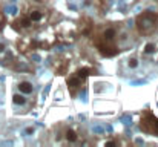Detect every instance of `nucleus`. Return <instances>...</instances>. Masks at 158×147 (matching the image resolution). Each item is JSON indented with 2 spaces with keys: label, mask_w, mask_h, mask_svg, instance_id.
<instances>
[{
  "label": "nucleus",
  "mask_w": 158,
  "mask_h": 147,
  "mask_svg": "<svg viewBox=\"0 0 158 147\" xmlns=\"http://www.w3.org/2000/svg\"><path fill=\"white\" fill-rule=\"evenodd\" d=\"M127 66H129L131 69H135V67H138V60H137L135 57L129 58V60H127Z\"/></svg>",
  "instance_id": "10"
},
{
  "label": "nucleus",
  "mask_w": 158,
  "mask_h": 147,
  "mask_svg": "<svg viewBox=\"0 0 158 147\" xmlns=\"http://www.w3.org/2000/svg\"><path fill=\"white\" fill-rule=\"evenodd\" d=\"M135 26L138 29L140 34L143 35H151L158 29V14L152 11H144L141 12L137 20H135Z\"/></svg>",
  "instance_id": "2"
},
{
  "label": "nucleus",
  "mask_w": 158,
  "mask_h": 147,
  "mask_svg": "<svg viewBox=\"0 0 158 147\" xmlns=\"http://www.w3.org/2000/svg\"><path fill=\"white\" fill-rule=\"evenodd\" d=\"M64 138H66V141H69V143H77V141H78V135H77V132H75L74 129H66Z\"/></svg>",
  "instance_id": "7"
},
{
  "label": "nucleus",
  "mask_w": 158,
  "mask_h": 147,
  "mask_svg": "<svg viewBox=\"0 0 158 147\" xmlns=\"http://www.w3.org/2000/svg\"><path fill=\"white\" fill-rule=\"evenodd\" d=\"M115 39H117V29L109 26L102 31V34L95 40V46L103 57H114L118 52V48L115 45Z\"/></svg>",
  "instance_id": "1"
},
{
  "label": "nucleus",
  "mask_w": 158,
  "mask_h": 147,
  "mask_svg": "<svg viewBox=\"0 0 158 147\" xmlns=\"http://www.w3.org/2000/svg\"><path fill=\"white\" fill-rule=\"evenodd\" d=\"M155 51H157V45L155 43H148L144 46V49H143L144 54H155Z\"/></svg>",
  "instance_id": "9"
},
{
  "label": "nucleus",
  "mask_w": 158,
  "mask_h": 147,
  "mask_svg": "<svg viewBox=\"0 0 158 147\" xmlns=\"http://www.w3.org/2000/svg\"><path fill=\"white\" fill-rule=\"evenodd\" d=\"M5 45H3V43H0V54H2V52H5Z\"/></svg>",
  "instance_id": "12"
},
{
  "label": "nucleus",
  "mask_w": 158,
  "mask_h": 147,
  "mask_svg": "<svg viewBox=\"0 0 158 147\" xmlns=\"http://www.w3.org/2000/svg\"><path fill=\"white\" fill-rule=\"evenodd\" d=\"M141 129L151 133H158V118L151 113H146V116L141 118Z\"/></svg>",
  "instance_id": "3"
},
{
  "label": "nucleus",
  "mask_w": 158,
  "mask_h": 147,
  "mask_svg": "<svg viewBox=\"0 0 158 147\" xmlns=\"http://www.w3.org/2000/svg\"><path fill=\"white\" fill-rule=\"evenodd\" d=\"M12 103L15 106H23L26 103V98L23 97V94H14L12 95Z\"/></svg>",
  "instance_id": "8"
},
{
  "label": "nucleus",
  "mask_w": 158,
  "mask_h": 147,
  "mask_svg": "<svg viewBox=\"0 0 158 147\" xmlns=\"http://www.w3.org/2000/svg\"><path fill=\"white\" fill-rule=\"evenodd\" d=\"M26 133H34V127H28L26 129Z\"/></svg>",
  "instance_id": "11"
},
{
  "label": "nucleus",
  "mask_w": 158,
  "mask_h": 147,
  "mask_svg": "<svg viewBox=\"0 0 158 147\" xmlns=\"http://www.w3.org/2000/svg\"><path fill=\"white\" fill-rule=\"evenodd\" d=\"M115 144H117L115 141H107V143H106V146H115Z\"/></svg>",
  "instance_id": "13"
},
{
  "label": "nucleus",
  "mask_w": 158,
  "mask_h": 147,
  "mask_svg": "<svg viewBox=\"0 0 158 147\" xmlns=\"http://www.w3.org/2000/svg\"><path fill=\"white\" fill-rule=\"evenodd\" d=\"M85 81H86V80L81 78V77L77 75V74H72V75L68 78V88H69L72 97H75V95L78 94V91L83 88V83H85Z\"/></svg>",
  "instance_id": "4"
},
{
  "label": "nucleus",
  "mask_w": 158,
  "mask_h": 147,
  "mask_svg": "<svg viewBox=\"0 0 158 147\" xmlns=\"http://www.w3.org/2000/svg\"><path fill=\"white\" fill-rule=\"evenodd\" d=\"M17 88H19L20 94H23V95H29V94L34 92V86H32V83H29V81H20V83L17 84Z\"/></svg>",
  "instance_id": "6"
},
{
  "label": "nucleus",
  "mask_w": 158,
  "mask_h": 147,
  "mask_svg": "<svg viewBox=\"0 0 158 147\" xmlns=\"http://www.w3.org/2000/svg\"><path fill=\"white\" fill-rule=\"evenodd\" d=\"M26 17H28V20H29L31 23H40V22L45 20L46 11H43V9H40V8H34V9H31V11L26 14Z\"/></svg>",
  "instance_id": "5"
}]
</instances>
